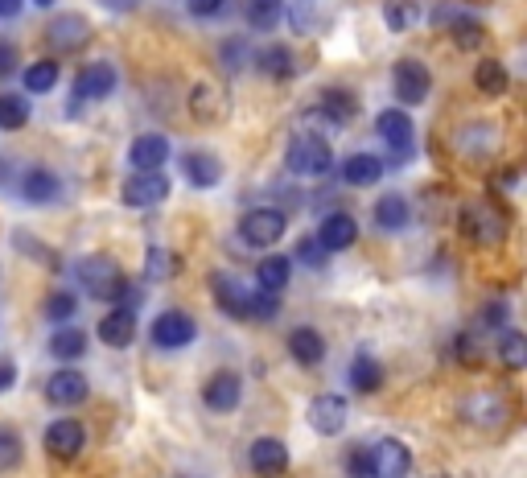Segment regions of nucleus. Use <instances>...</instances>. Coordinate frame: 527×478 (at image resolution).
Instances as JSON below:
<instances>
[{
    "label": "nucleus",
    "instance_id": "1",
    "mask_svg": "<svg viewBox=\"0 0 527 478\" xmlns=\"http://www.w3.org/2000/svg\"><path fill=\"white\" fill-rule=\"evenodd\" d=\"M458 227L474 248H499L507 239V215L499 207H490V202H462Z\"/></svg>",
    "mask_w": 527,
    "mask_h": 478
},
{
    "label": "nucleus",
    "instance_id": "2",
    "mask_svg": "<svg viewBox=\"0 0 527 478\" xmlns=\"http://www.w3.org/2000/svg\"><path fill=\"white\" fill-rule=\"evenodd\" d=\"M458 417H462L466 425L482 429V433H495V429H503V425L511 421V404H507L503 392L482 388V392H470V396L458 400Z\"/></svg>",
    "mask_w": 527,
    "mask_h": 478
},
{
    "label": "nucleus",
    "instance_id": "3",
    "mask_svg": "<svg viewBox=\"0 0 527 478\" xmlns=\"http://www.w3.org/2000/svg\"><path fill=\"white\" fill-rule=\"evenodd\" d=\"M285 165H289V174H297V178H326L330 165H334V153H330V145L322 141V136L301 132V136H293V145L285 153Z\"/></svg>",
    "mask_w": 527,
    "mask_h": 478
},
{
    "label": "nucleus",
    "instance_id": "4",
    "mask_svg": "<svg viewBox=\"0 0 527 478\" xmlns=\"http://www.w3.org/2000/svg\"><path fill=\"white\" fill-rule=\"evenodd\" d=\"M75 277H79L83 293L95 297V301H116V293H120V285H124L120 264L108 260V256H83V260L75 264Z\"/></svg>",
    "mask_w": 527,
    "mask_h": 478
},
{
    "label": "nucleus",
    "instance_id": "5",
    "mask_svg": "<svg viewBox=\"0 0 527 478\" xmlns=\"http://www.w3.org/2000/svg\"><path fill=\"white\" fill-rule=\"evenodd\" d=\"M285 227H289V219L280 215V211H272V207H256V211L243 215V223H239V239H243L248 248H272V244H280V239H285Z\"/></svg>",
    "mask_w": 527,
    "mask_h": 478
},
{
    "label": "nucleus",
    "instance_id": "6",
    "mask_svg": "<svg viewBox=\"0 0 527 478\" xmlns=\"http://www.w3.org/2000/svg\"><path fill=\"white\" fill-rule=\"evenodd\" d=\"M120 198H124V207H132V211H153V207H161V202L169 198V178L157 174V169H140V174H132L124 182Z\"/></svg>",
    "mask_w": 527,
    "mask_h": 478
},
{
    "label": "nucleus",
    "instance_id": "7",
    "mask_svg": "<svg viewBox=\"0 0 527 478\" xmlns=\"http://www.w3.org/2000/svg\"><path fill=\"white\" fill-rule=\"evenodd\" d=\"M392 87H396V99H400L404 108L425 104V99H429V87H433L429 66L416 62V58H400V62L392 66Z\"/></svg>",
    "mask_w": 527,
    "mask_h": 478
},
{
    "label": "nucleus",
    "instance_id": "8",
    "mask_svg": "<svg viewBox=\"0 0 527 478\" xmlns=\"http://www.w3.org/2000/svg\"><path fill=\"white\" fill-rule=\"evenodd\" d=\"M46 42L54 50H62V54H75V50H83L91 42V21L83 13H58L46 25Z\"/></svg>",
    "mask_w": 527,
    "mask_h": 478
},
{
    "label": "nucleus",
    "instance_id": "9",
    "mask_svg": "<svg viewBox=\"0 0 527 478\" xmlns=\"http://www.w3.org/2000/svg\"><path fill=\"white\" fill-rule=\"evenodd\" d=\"M231 112V95L223 83H198L190 91V116L198 124H223Z\"/></svg>",
    "mask_w": 527,
    "mask_h": 478
},
{
    "label": "nucleus",
    "instance_id": "10",
    "mask_svg": "<svg viewBox=\"0 0 527 478\" xmlns=\"http://www.w3.org/2000/svg\"><path fill=\"white\" fill-rule=\"evenodd\" d=\"M83 446H87V429H83L79 421L62 417V421H54V425L46 429V454H50L54 462H70V458H79V454H83Z\"/></svg>",
    "mask_w": 527,
    "mask_h": 478
},
{
    "label": "nucleus",
    "instance_id": "11",
    "mask_svg": "<svg viewBox=\"0 0 527 478\" xmlns=\"http://www.w3.org/2000/svg\"><path fill=\"white\" fill-rule=\"evenodd\" d=\"M198 338V326L190 314L182 310H165L157 322H153V343L157 347H169V351H178V347H190Z\"/></svg>",
    "mask_w": 527,
    "mask_h": 478
},
{
    "label": "nucleus",
    "instance_id": "12",
    "mask_svg": "<svg viewBox=\"0 0 527 478\" xmlns=\"http://www.w3.org/2000/svg\"><path fill=\"white\" fill-rule=\"evenodd\" d=\"M371 466H375V478H404L412 470V450L396 437H383L371 446Z\"/></svg>",
    "mask_w": 527,
    "mask_h": 478
},
{
    "label": "nucleus",
    "instance_id": "13",
    "mask_svg": "<svg viewBox=\"0 0 527 478\" xmlns=\"http://www.w3.org/2000/svg\"><path fill=\"white\" fill-rule=\"evenodd\" d=\"M112 91H116V66L112 62H87L75 75V99H91V104H99V99H108Z\"/></svg>",
    "mask_w": 527,
    "mask_h": 478
},
{
    "label": "nucleus",
    "instance_id": "14",
    "mask_svg": "<svg viewBox=\"0 0 527 478\" xmlns=\"http://www.w3.org/2000/svg\"><path fill=\"white\" fill-rule=\"evenodd\" d=\"M437 21H441V25H449L453 46H458V50H478V46L486 42V25H482V21H474V17H470V13H462V9H453V5H441Z\"/></svg>",
    "mask_w": 527,
    "mask_h": 478
},
{
    "label": "nucleus",
    "instance_id": "15",
    "mask_svg": "<svg viewBox=\"0 0 527 478\" xmlns=\"http://www.w3.org/2000/svg\"><path fill=\"white\" fill-rule=\"evenodd\" d=\"M248 462L260 478H280L289 470V450H285V441H276V437H256L248 450Z\"/></svg>",
    "mask_w": 527,
    "mask_h": 478
},
{
    "label": "nucleus",
    "instance_id": "16",
    "mask_svg": "<svg viewBox=\"0 0 527 478\" xmlns=\"http://www.w3.org/2000/svg\"><path fill=\"white\" fill-rule=\"evenodd\" d=\"M206 408L210 413H235L239 400H243V380L235 371H219V375H210V384L202 392Z\"/></svg>",
    "mask_w": 527,
    "mask_h": 478
},
{
    "label": "nucleus",
    "instance_id": "17",
    "mask_svg": "<svg viewBox=\"0 0 527 478\" xmlns=\"http://www.w3.org/2000/svg\"><path fill=\"white\" fill-rule=\"evenodd\" d=\"M210 293H215L219 310L231 314V318H248V301H252V289H243L239 277H231V272H215L210 277Z\"/></svg>",
    "mask_w": 527,
    "mask_h": 478
},
{
    "label": "nucleus",
    "instance_id": "18",
    "mask_svg": "<svg viewBox=\"0 0 527 478\" xmlns=\"http://www.w3.org/2000/svg\"><path fill=\"white\" fill-rule=\"evenodd\" d=\"M309 429L322 437H338L346 429V400L342 396H318L309 404Z\"/></svg>",
    "mask_w": 527,
    "mask_h": 478
},
{
    "label": "nucleus",
    "instance_id": "19",
    "mask_svg": "<svg viewBox=\"0 0 527 478\" xmlns=\"http://www.w3.org/2000/svg\"><path fill=\"white\" fill-rule=\"evenodd\" d=\"M182 174H186L190 186L210 190V186L223 182V161H219L215 153H206V149H190V153L182 157Z\"/></svg>",
    "mask_w": 527,
    "mask_h": 478
},
{
    "label": "nucleus",
    "instance_id": "20",
    "mask_svg": "<svg viewBox=\"0 0 527 478\" xmlns=\"http://www.w3.org/2000/svg\"><path fill=\"white\" fill-rule=\"evenodd\" d=\"M87 375L83 371H75V367H62V371H54L50 380H46V400L50 404H83L87 400Z\"/></svg>",
    "mask_w": 527,
    "mask_h": 478
},
{
    "label": "nucleus",
    "instance_id": "21",
    "mask_svg": "<svg viewBox=\"0 0 527 478\" xmlns=\"http://www.w3.org/2000/svg\"><path fill=\"white\" fill-rule=\"evenodd\" d=\"M355 239H359V223L350 219V215H342V211L326 215L322 227H318V244H322L326 252H346L350 244H355Z\"/></svg>",
    "mask_w": 527,
    "mask_h": 478
},
{
    "label": "nucleus",
    "instance_id": "22",
    "mask_svg": "<svg viewBox=\"0 0 527 478\" xmlns=\"http://www.w3.org/2000/svg\"><path fill=\"white\" fill-rule=\"evenodd\" d=\"M128 161H132V169H161L169 161V141H165L161 132L136 136L132 149H128Z\"/></svg>",
    "mask_w": 527,
    "mask_h": 478
},
{
    "label": "nucleus",
    "instance_id": "23",
    "mask_svg": "<svg viewBox=\"0 0 527 478\" xmlns=\"http://www.w3.org/2000/svg\"><path fill=\"white\" fill-rule=\"evenodd\" d=\"M375 132L388 141L392 149H408L412 145V136H416V128H412V116L404 112V108H388V112H379V120H375Z\"/></svg>",
    "mask_w": 527,
    "mask_h": 478
},
{
    "label": "nucleus",
    "instance_id": "24",
    "mask_svg": "<svg viewBox=\"0 0 527 478\" xmlns=\"http://www.w3.org/2000/svg\"><path fill=\"white\" fill-rule=\"evenodd\" d=\"M289 355H293L297 363H305V367H318V363L326 359V338L313 330V326H297V330L289 334Z\"/></svg>",
    "mask_w": 527,
    "mask_h": 478
},
{
    "label": "nucleus",
    "instance_id": "25",
    "mask_svg": "<svg viewBox=\"0 0 527 478\" xmlns=\"http://www.w3.org/2000/svg\"><path fill=\"white\" fill-rule=\"evenodd\" d=\"M256 71H260V75H268V79H276V83L293 79V75H297L293 50H289V46H264V50L256 54Z\"/></svg>",
    "mask_w": 527,
    "mask_h": 478
},
{
    "label": "nucleus",
    "instance_id": "26",
    "mask_svg": "<svg viewBox=\"0 0 527 478\" xmlns=\"http://www.w3.org/2000/svg\"><path fill=\"white\" fill-rule=\"evenodd\" d=\"M136 338V314H124V310H112V314H103L99 318V343H108V347H128Z\"/></svg>",
    "mask_w": 527,
    "mask_h": 478
},
{
    "label": "nucleus",
    "instance_id": "27",
    "mask_svg": "<svg viewBox=\"0 0 527 478\" xmlns=\"http://www.w3.org/2000/svg\"><path fill=\"white\" fill-rule=\"evenodd\" d=\"M383 178V161L375 153H355L342 161V182L346 186H375Z\"/></svg>",
    "mask_w": 527,
    "mask_h": 478
},
{
    "label": "nucleus",
    "instance_id": "28",
    "mask_svg": "<svg viewBox=\"0 0 527 478\" xmlns=\"http://www.w3.org/2000/svg\"><path fill=\"white\" fill-rule=\"evenodd\" d=\"M21 194L33 202V207H42V202H54L62 194V182H58V174H50V169H29L25 182H21Z\"/></svg>",
    "mask_w": 527,
    "mask_h": 478
},
{
    "label": "nucleus",
    "instance_id": "29",
    "mask_svg": "<svg viewBox=\"0 0 527 478\" xmlns=\"http://www.w3.org/2000/svg\"><path fill=\"white\" fill-rule=\"evenodd\" d=\"M355 108H359V99L355 95H350L346 87H330V91H322V116L338 128V124H350V120H355Z\"/></svg>",
    "mask_w": 527,
    "mask_h": 478
},
{
    "label": "nucleus",
    "instance_id": "30",
    "mask_svg": "<svg viewBox=\"0 0 527 478\" xmlns=\"http://www.w3.org/2000/svg\"><path fill=\"white\" fill-rule=\"evenodd\" d=\"M289 277H293V260L289 256H264L260 268H256V285L264 293H280L289 285Z\"/></svg>",
    "mask_w": 527,
    "mask_h": 478
},
{
    "label": "nucleus",
    "instance_id": "31",
    "mask_svg": "<svg viewBox=\"0 0 527 478\" xmlns=\"http://www.w3.org/2000/svg\"><path fill=\"white\" fill-rule=\"evenodd\" d=\"M408 219H412V211H408V202L400 194H383L375 202V223L383 231H400V227H408Z\"/></svg>",
    "mask_w": 527,
    "mask_h": 478
},
{
    "label": "nucleus",
    "instance_id": "32",
    "mask_svg": "<svg viewBox=\"0 0 527 478\" xmlns=\"http://www.w3.org/2000/svg\"><path fill=\"white\" fill-rule=\"evenodd\" d=\"M58 75H62L58 62H54V58H42V62H29L21 79H25V91H29V95H46V91L58 87Z\"/></svg>",
    "mask_w": 527,
    "mask_h": 478
},
{
    "label": "nucleus",
    "instance_id": "33",
    "mask_svg": "<svg viewBox=\"0 0 527 478\" xmlns=\"http://www.w3.org/2000/svg\"><path fill=\"white\" fill-rule=\"evenodd\" d=\"M474 87H478L482 95H503V91L511 87L507 66H503V62H495V58L478 62V71H474Z\"/></svg>",
    "mask_w": 527,
    "mask_h": 478
},
{
    "label": "nucleus",
    "instance_id": "34",
    "mask_svg": "<svg viewBox=\"0 0 527 478\" xmlns=\"http://www.w3.org/2000/svg\"><path fill=\"white\" fill-rule=\"evenodd\" d=\"M379 384H383V367L371 355H359L350 363V388L355 392H379Z\"/></svg>",
    "mask_w": 527,
    "mask_h": 478
},
{
    "label": "nucleus",
    "instance_id": "35",
    "mask_svg": "<svg viewBox=\"0 0 527 478\" xmlns=\"http://www.w3.org/2000/svg\"><path fill=\"white\" fill-rule=\"evenodd\" d=\"M83 351H87V334H83V330H75V326H70V330H58V334L50 338V355H54V359H62V363L79 359Z\"/></svg>",
    "mask_w": 527,
    "mask_h": 478
},
{
    "label": "nucleus",
    "instance_id": "36",
    "mask_svg": "<svg viewBox=\"0 0 527 478\" xmlns=\"http://www.w3.org/2000/svg\"><path fill=\"white\" fill-rule=\"evenodd\" d=\"M285 17V0H248V25L268 33L276 29V21Z\"/></svg>",
    "mask_w": 527,
    "mask_h": 478
},
{
    "label": "nucleus",
    "instance_id": "37",
    "mask_svg": "<svg viewBox=\"0 0 527 478\" xmlns=\"http://www.w3.org/2000/svg\"><path fill=\"white\" fill-rule=\"evenodd\" d=\"M499 359H503L507 371H523L527 367V338L519 330H507L499 338Z\"/></svg>",
    "mask_w": 527,
    "mask_h": 478
},
{
    "label": "nucleus",
    "instance_id": "38",
    "mask_svg": "<svg viewBox=\"0 0 527 478\" xmlns=\"http://www.w3.org/2000/svg\"><path fill=\"white\" fill-rule=\"evenodd\" d=\"M29 124V104L25 95H0V128L5 132H17Z\"/></svg>",
    "mask_w": 527,
    "mask_h": 478
},
{
    "label": "nucleus",
    "instance_id": "39",
    "mask_svg": "<svg viewBox=\"0 0 527 478\" xmlns=\"http://www.w3.org/2000/svg\"><path fill=\"white\" fill-rule=\"evenodd\" d=\"M21 458H25V446H21L17 429H13V425H0V474L17 470V466H21Z\"/></svg>",
    "mask_w": 527,
    "mask_h": 478
},
{
    "label": "nucleus",
    "instance_id": "40",
    "mask_svg": "<svg viewBox=\"0 0 527 478\" xmlns=\"http://www.w3.org/2000/svg\"><path fill=\"white\" fill-rule=\"evenodd\" d=\"M383 21H388V29L404 33L416 21V0H388V5H383Z\"/></svg>",
    "mask_w": 527,
    "mask_h": 478
},
{
    "label": "nucleus",
    "instance_id": "41",
    "mask_svg": "<svg viewBox=\"0 0 527 478\" xmlns=\"http://www.w3.org/2000/svg\"><path fill=\"white\" fill-rule=\"evenodd\" d=\"M326 260H330V252L318 244V235L297 239V264H305V268H326Z\"/></svg>",
    "mask_w": 527,
    "mask_h": 478
},
{
    "label": "nucleus",
    "instance_id": "42",
    "mask_svg": "<svg viewBox=\"0 0 527 478\" xmlns=\"http://www.w3.org/2000/svg\"><path fill=\"white\" fill-rule=\"evenodd\" d=\"M346 478H375V466H371V450L363 446H350L346 450Z\"/></svg>",
    "mask_w": 527,
    "mask_h": 478
},
{
    "label": "nucleus",
    "instance_id": "43",
    "mask_svg": "<svg viewBox=\"0 0 527 478\" xmlns=\"http://www.w3.org/2000/svg\"><path fill=\"white\" fill-rule=\"evenodd\" d=\"M276 314H280V301H276V293L252 289V301H248V318H264V322H272Z\"/></svg>",
    "mask_w": 527,
    "mask_h": 478
},
{
    "label": "nucleus",
    "instance_id": "44",
    "mask_svg": "<svg viewBox=\"0 0 527 478\" xmlns=\"http://www.w3.org/2000/svg\"><path fill=\"white\" fill-rule=\"evenodd\" d=\"M79 310V301H75V293H54L50 301H46V314L54 318V322H66L70 314Z\"/></svg>",
    "mask_w": 527,
    "mask_h": 478
},
{
    "label": "nucleus",
    "instance_id": "45",
    "mask_svg": "<svg viewBox=\"0 0 527 478\" xmlns=\"http://www.w3.org/2000/svg\"><path fill=\"white\" fill-rule=\"evenodd\" d=\"M145 272L153 281H161V277H173V256L165 252V248H149V264H145Z\"/></svg>",
    "mask_w": 527,
    "mask_h": 478
},
{
    "label": "nucleus",
    "instance_id": "46",
    "mask_svg": "<svg viewBox=\"0 0 527 478\" xmlns=\"http://www.w3.org/2000/svg\"><path fill=\"white\" fill-rule=\"evenodd\" d=\"M17 62H21L17 58V46L13 42H0V79H9L17 71Z\"/></svg>",
    "mask_w": 527,
    "mask_h": 478
},
{
    "label": "nucleus",
    "instance_id": "47",
    "mask_svg": "<svg viewBox=\"0 0 527 478\" xmlns=\"http://www.w3.org/2000/svg\"><path fill=\"white\" fill-rule=\"evenodd\" d=\"M227 9V0H190V13L194 17H219Z\"/></svg>",
    "mask_w": 527,
    "mask_h": 478
},
{
    "label": "nucleus",
    "instance_id": "48",
    "mask_svg": "<svg viewBox=\"0 0 527 478\" xmlns=\"http://www.w3.org/2000/svg\"><path fill=\"white\" fill-rule=\"evenodd\" d=\"M243 54H248V50H243V42H239V38H231V42L223 46V66L239 71V66H243Z\"/></svg>",
    "mask_w": 527,
    "mask_h": 478
},
{
    "label": "nucleus",
    "instance_id": "49",
    "mask_svg": "<svg viewBox=\"0 0 527 478\" xmlns=\"http://www.w3.org/2000/svg\"><path fill=\"white\" fill-rule=\"evenodd\" d=\"M482 322H486V326H503V322H507V305H503V301H490L486 314H482Z\"/></svg>",
    "mask_w": 527,
    "mask_h": 478
},
{
    "label": "nucleus",
    "instance_id": "50",
    "mask_svg": "<svg viewBox=\"0 0 527 478\" xmlns=\"http://www.w3.org/2000/svg\"><path fill=\"white\" fill-rule=\"evenodd\" d=\"M13 380H17L13 363H0V392H9V388H13Z\"/></svg>",
    "mask_w": 527,
    "mask_h": 478
},
{
    "label": "nucleus",
    "instance_id": "51",
    "mask_svg": "<svg viewBox=\"0 0 527 478\" xmlns=\"http://www.w3.org/2000/svg\"><path fill=\"white\" fill-rule=\"evenodd\" d=\"M21 5H25V0H0V17H5V21H9V17H17V13H21Z\"/></svg>",
    "mask_w": 527,
    "mask_h": 478
},
{
    "label": "nucleus",
    "instance_id": "52",
    "mask_svg": "<svg viewBox=\"0 0 527 478\" xmlns=\"http://www.w3.org/2000/svg\"><path fill=\"white\" fill-rule=\"evenodd\" d=\"M103 5H108L112 13H128V9H136L140 0H103Z\"/></svg>",
    "mask_w": 527,
    "mask_h": 478
},
{
    "label": "nucleus",
    "instance_id": "53",
    "mask_svg": "<svg viewBox=\"0 0 527 478\" xmlns=\"http://www.w3.org/2000/svg\"><path fill=\"white\" fill-rule=\"evenodd\" d=\"M33 5H42V9H50V5H58V0H33Z\"/></svg>",
    "mask_w": 527,
    "mask_h": 478
}]
</instances>
